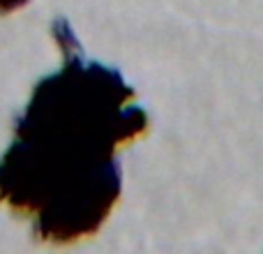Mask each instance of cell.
Instances as JSON below:
<instances>
[{"mask_svg": "<svg viewBox=\"0 0 263 254\" xmlns=\"http://www.w3.org/2000/svg\"><path fill=\"white\" fill-rule=\"evenodd\" d=\"M63 67L35 86L0 157V204L58 245L95 236L123 192L118 150L148 132V114L114 67L83 58L65 19L53 23Z\"/></svg>", "mask_w": 263, "mask_h": 254, "instance_id": "obj_1", "label": "cell"}, {"mask_svg": "<svg viewBox=\"0 0 263 254\" xmlns=\"http://www.w3.org/2000/svg\"><path fill=\"white\" fill-rule=\"evenodd\" d=\"M28 0H0V14H9L14 9H21Z\"/></svg>", "mask_w": 263, "mask_h": 254, "instance_id": "obj_2", "label": "cell"}]
</instances>
